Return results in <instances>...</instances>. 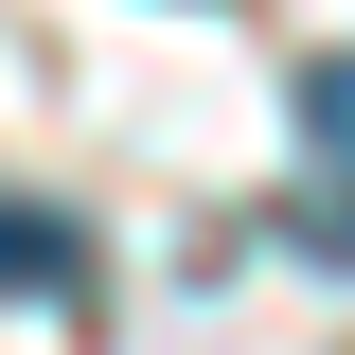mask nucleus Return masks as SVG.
I'll use <instances>...</instances> for the list:
<instances>
[{
    "label": "nucleus",
    "instance_id": "obj_1",
    "mask_svg": "<svg viewBox=\"0 0 355 355\" xmlns=\"http://www.w3.org/2000/svg\"><path fill=\"white\" fill-rule=\"evenodd\" d=\"M302 142L338 160V196H302V249L355 266V53H302Z\"/></svg>",
    "mask_w": 355,
    "mask_h": 355
},
{
    "label": "nucleus",
    "instance_id": "obj_2",
    "mask_svg": "<svg viewBox=\"0 0 355 355\" xmlns=\"http://www.w3.org/2000/svg\"><path fill=\"white\" fill-rule=\"evenodd\" d=\"M0 302H89V231L53 196H0Z\"/></svg>",
    "mask_w": 355,
    "mask_h": 355
}]
</instances>
